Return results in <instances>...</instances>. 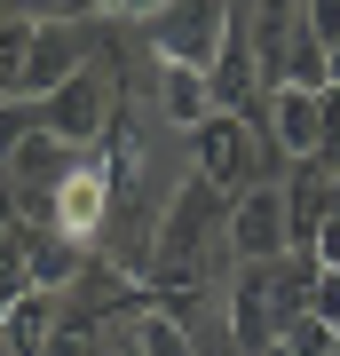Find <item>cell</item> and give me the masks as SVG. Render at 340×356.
Here are the masks:
<instances>
[{
  "label": "cell",
  "instance_id": "obj_1",
  "mask_svg": "<svg viewBox=\"0 0 340 356\" xmlns=\"http://www.w3.org/2000/svg\"><path fill=\"white\" fill-rule=\"evenodd\" d=\"M229 198L238 191H222V182H206V175H190L182 191H175V206L159 214V229H151V261H143V277H151L166 301H182V293H198V277H206V245L229 229Z\"/></svg>",
  "mask_w": 340,
  "mask_h": 356
},
{
  "label": "cell",
  "instance_id": "obj_2",
  "mask_svg": "<svg viewBox=\"0 0 340 356\" xmlns=\"http://www.w3.org/2000/svg\"><path fill=\"white\" fill-rule=\"evenodd\" d=\"M293 317H309V254L238 261V277H229V332H238V356H269Z\"/></svg>",
  "mask_w": 340,
  "mask_h": 356
},
{
  "label": "cell",
  "instance_id": "obj_3",
  "mask_svg": "<svg viewBox=\"0 0 340 356\" xmlns=\"http://www.w3.org/2000/svg\"><path fill=\"white\" fill-rule=\"evenodd\" d=\"M229 8L238 0H151L135 16V40L159 64H214V48L229 32Z\"/></svg>",
  "mask_w": 340,
  "mask_h": 356
},
{
  "label": "cell",
  "instance_id": "obj_4",
  "mask_svg": "<svg viewBox=\"0 0 340 356\" xmlns=\"http://www.w3.org/2000/svg\"><path fill=\"white\" fill-rule=\"evenodd\" d=\"M40 119H48V135H63L72 151H95V143L119 127V79L103 64H79L56 95H40Z\"/></svg>",
  "mask_w": 340,
  "mask_h": 356
},
{
  "label": "cell",
  "instance_id": "obj_5",
  "mask_svg": "<svg viewBox=\"0 0 340 356\" xmlns=\"http://www.w3.org/2000/svg\"><path fill=\"white\" fill-rule=\"evenodd\" d=\"M261 151L269 143L253 135V111H206L198 127H190V166H198L206 182H222V191H245Z\"/></svg>",
  "mask_w": 340,
  "mask_h": 356
},
{
  "label": "cell",
  "instance_id": "obj_6",
  "mask_svg": "<svg viewBox=\"0 0 340 356\" xmlns=\"http://www.w3.org/2000/svg\"><path fill=\"white\" fill-rule=\"evenodd\" d=\"M229 254L238 261H277L293 254V222H285V191H261V182H245L238 198H229Z\"/></svg>",
  "mask_w": 340,
  "mask_h": 356
},
{
  "label": "cell",
  "instance_id": "obj_7",
  "mask_svg": "<svg viewBox=\"0 0 340 356\" xmlns=\"http://www.w3.org/2000/svg\"><path fill=\"white\" fill-rule=\"evenodd\" d=\"M316 95L325 88H293V79H277L261 95V127H269V151L277 159H316V143H325V103Z\"/></svg>",
  "mask_w": 340,
  "mask_h": 356
},
{
  "label": "cell",
  "instance_id": "obj_8",
  "mask_svg": "<svg viewBox=\"0 0 340 356\" xmlns=\"http://www.w3.org/2000/svg\"><path fill=\"white\" fill-rule=\"evenodd\" d=\"M95 24H40L32 32V56H24V88H16V95H56L63 88V79H72L79 64H95Z\"/></svg>",
  "mask_w": 340,
  "mask_h": 356
},
{
  "label": "cell",
  "instance_id": "obj_9",
  "mask_svg": "<svg viewBox=\"0 0 340 356\" xmlns=\"http://www.w3.org/2000/svg\"><path fill=\"white\" fill-rule=\"evenodd\" d=\"M56 325H63V293H48V285L16 293V301L0 309V356H48Z\"/></svg>",
  "mask_w": 340,
  "mask_h": 356
},
{
  "label": "cell",
  "instance_id": "obj_10",
  "mask_svg": "<svg viewBox=\"0 0 340 356\" xmlns=\"http://www.w3.org/2000/svg\"><path fill=\"white\" fill-rule=\"evenodd\" d=\"M245 24H253L261 79L277 88V79H285V56H293V40H301V24H309V0H253V8H245Z\"/></svg>",
  "mask_w": 340,
  "mask_h": 356
},
{
  "label": "cell",
  "instance_id": "obj_11",
  "mask_svg": "<svg viewBox=\"0 0 340 356\" xmlns=\"http://www.w3.org/2000/svg\"><path fill=\"white\" fill-rule=\"evenodd\" d=\"M159 103H166V119L190 135L206 111H222L214 103V79H206V64H159Z\"/></svg>",
  "mask_w": 340,
  "mask_h": 356
},
{
  "label": "cell",
  "instance_id": "obj_12",
  "mask_svg": "<svg viewBox=\"0 0 340 356\" xmlns=\"http://www.w3.org/2000/svg\"><path fill=\"white\" fill-rule=\"evenodd\" d=\"M127 341H135V356H198L190 332H182V317H175V301H143Z\"/></svg>",
  "mask_w": 340,
  "mask_h": 356
},
{
  "label": "cell",
  "instance_id": "obj_13",
  "mask_svg": "<svg viewBox=\"0 0 340 356\" xmlns=\"http://www.w3.org/2000/svg\"><path fill=\"white\" fill-rule=\"evenodd\" d=\"M79 254L88 245H72L63 229H48V222H32V285H48V293H63L79 277Z\"/></svg>",
  "mask_w": 340,
  "mask_h": 356
},
{
  "label": "cell",
  "instance_id": "obj_14",
  "mask_svg": "<svg viewBox=\"0 0 340 356\" xmlns=\"http://www.w3.org/2000/svg\"><path fill=\"white\" fill-rule=\"evenodd\" d=\"M32 293V222H0V309Z\"/></svg>",
  "mask_w": 340,
  "mask_h": 356
},
{
  "label": "cell",
  "instance_id": "obj_15",
  "mask_svg": "<svg viewBox=\"0 0 340 356\" xmlns=\"http://www.w3.org/2000/svg\"><path fill=\"white\" fill-rule=\"evenodd\" d=\"M32 16H0V95L24 88V56H32Z\"/></svg>",
  "mask_w": 340,
  "mask_h": 356
},
{
  "label": "cell",
  "instance_id": "obj_16",
  "mask_svg": "<svg viewBox=\"0 0 340 356\" xmlns=\"http://www.w3.org/2000/svg\"><path fill=\"white\" fill-rule=\"evenodd\" d=\"M40 127H48V119H40V103H32V95H0V166H8V159H16V143L40 135Z\"/></svg>",
  "mask_w": 340,
  "mask_h": 356
},
{
  "label": "cell",
  "instance_id": "obj_17",
  "mask_svg": "<svg viewBox=\"0 0 340 356\" xmlns=\"http://www.w3.org/2000/svg\"><path fill=\"white\" fill-rule=\"evenodd\" d=\"M8 16H32V24H95L103 0H8Z\"/></svg>",
  "mask_w": 340,
  "mask_h": 356
},
{
  "label": "cell",
  "instance_id": "obj_18",
  "mask_svg": "<svg viewBox=\"0 0 340 356\" xmlns=\"http://www.w3.org/2000/svg\"><path fill=\"white\" fill-rule=\"evenodd\" d=\"M0 16H8V0H0Z\"/></svg>",
  "mask_w": 340,
  "mask_h": 356
}]
</instances>
